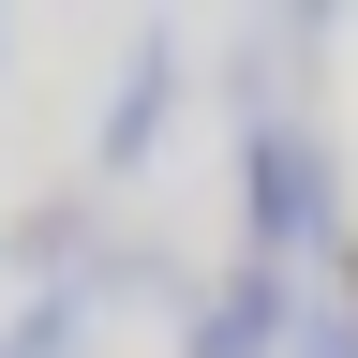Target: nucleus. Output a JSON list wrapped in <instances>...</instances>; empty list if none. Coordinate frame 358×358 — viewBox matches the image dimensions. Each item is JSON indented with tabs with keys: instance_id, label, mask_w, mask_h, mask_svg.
<instances>
[{
	"instance_id": "1",
	"label": "nucleus",
	"mask_w": 358,
	"mask_h": 358,
	"mask_svg": "<svg viewBox=\"0 0 358 358\" xmlns=\"http://www.w3.org/2000/svg\"><path fill=\"white\" fill-rule=\"evenodd\" d=\"M329 239V150L299 120H239V254H313Z\"/></svg>"
},
{
	"instance_id": "2",
	"label": "nucleus",
	"mask_w": 358,
	"mask_h": 358,
	"mask_svg": "<svg viewBox=\"0 0 358 358\" xmlns=\"http://www.w3.org/2000/svg\"><path fill=\"white\" fill-rule=\"evenodd\" d=\"M164 120H179V45L134 30V60H120V90H105V134H90V164H105V179H150Z\"/></svg>"
},
{
	"instance_id": "3",
	"label": "nucleus",
	"mask_w": 358,
	"mask_h": 358,
	"mask_svg": "<svg viewBox=\"0 0 358 358\" xmlns=\"http://www.w3.org/2000/svg\"><path fill=\"white\" fill-rule=\"evenodd\" d=\"M284 343H299V284H284L268 254H239L224 299L194 313V358H284Z\"/></svg>"
},
{
	"instance_id": "4",
	"label": "nucleus",
	"mask_w": 358,
	"mask_h": 358,
	"mask_svg": "<svg viewBox=\"0 0 358 358\" xmlns=\"http://www.w3.org/2000/svg\"><path fill=\"white\" fill-rule=\"evenodd\" d=\"M75 329H90V284H45L15 329H0V358H75Z\"/></svg>"
},
{
	"instance_id": "5",
	"label": "nucleus",
	"mask_w": 358,
	"mask_h": 358,
	"mask_svg": "<svg viewBox=\"0 0 358 358\" xmlns=\"http://www.w3.org/2000/svg\"><path fill=\"white\" fill-rule=\"evenodd\" d=\"M299 358H358V329H343V313H329V329H299Z\"/></svg>"
},
{
	"instance_id": "6",
	"label": "nucleus",
	"mask_w": 358,
	"mask_h": 358,
	"mask_svg": "<svg viewBox=\"0 0 358 358\" xmlns=\"http://www.w3.org/2000/svg\"><path fill=\"white\" fill-rule=\"evenodd\" d=\"M343 329H358V254H343Z\"/></svg>"
},
{
	"instance_id": "7",
	"label": "nucleus",
	"mask_w": 358,
	"mask_h": 358,
	"mask_svg": "<svg viewBox=\"0 0 358 358\" xmlns=\"http://www.w3.org/2000/svg\"><path fill=\"white\" fill-rule=\"evenodd\" d=\"M0 45H15V30H0Z\"/></svg>"
}]
</instances>
